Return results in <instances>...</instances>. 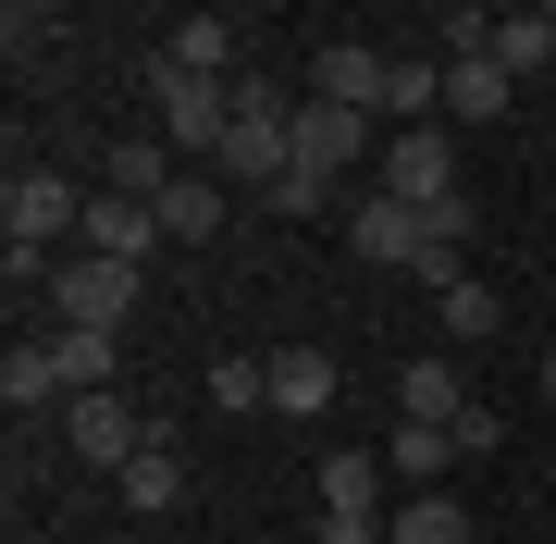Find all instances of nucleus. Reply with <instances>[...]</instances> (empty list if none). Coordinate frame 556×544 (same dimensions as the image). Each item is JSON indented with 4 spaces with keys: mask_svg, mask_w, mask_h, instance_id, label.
I'll use <instances>...</instances> for the list:
<instances>
[{
    "mask_svg": "<svg viewBox=\"0 0 556 544\" xmlns=\"http://www.w3.org/2000/svg\"><path fill=\"white\" fill-rule=\"evenodd\" d=\"M149 124L174 137V162H223V124H236V87H211V75H186V62H161L149 50Z\"/></svg>",
    "mask_w": 556,
    "mask_h": 544,
    "instance_id": "obj_1",
    "label": "nucleus"
},
{
    "mask_svg": "<svg viewBox=\"0 0 556 544\" xmlns=\"http://www.w3.org/2000/svg\"><path fill=\"white\" fill-rule=\"evenodd\" d=\"M62 445H75V458L87 470H137L149 458V445H161V421H137V396H124V383H112V396H75V408H62V421H50Z\"/></svg>",
    "mask_w": 556,
    "mask_h": 544,
    "instance_id": "obj_2",
    "label": "nucleus"
},
{
    "mask_svg": "<svg viewBox=\"0 0 556 544\" xmlns=\"http://www.w3.org/2000/svg\"><path fill=\"white\" fill-rule=\"evenodd\" d=\"M124 309H137V273H124V261H87V248H75V261L50 273V322H75V334H112Z\"/></svg>",
    "mask_w": 556,
    "mask_h": 544,
    "instance_id": "obj_3",
    "label": "nucleus"
},
{
    "mask_svg": "<svg viewBox=\"0 0 556 544\" xmlns=\"http://www.w3.org/2000/svg\"><path fill=\"white\" fill-rule=\"evenodd\" d=\"M358 162H383V124H371V112H334V100H309V112H298V174L346 186Z\"/></svg>",
    "mask_w": 556,
    "mask_h": 544,
    "instance_id": "obj_4",
    "label": "nucleus"
},
{
    "mask_svg": "<svg viewBox=\"0 0 556 544\" xmlns=\"http://www.w3.org/2000/svg\"><path fill=\"white\" fill-rule=\"evenodd\" d=\"M383 199H408V211H433V199H457V137L445 124H420V137H383Z\"/></svg>",
    "mask_w": 556,
    "mask_h": 544,
    "instance_id": "obj_5",
    "label": "nucleus"
},
{
    "mask_svg": "<svg viewBox=\"0 0 556 544\" xmlns=\"http://www.w3.org/2000/svg\"><path fill=\"white\" fill-rule=\"evenodd\" d=\"M420 236H433V223H420L408 199H383V186H358V199H346V248H358V261L420 273Z\"/></svg>",
    "mask_w": 556,
    "mask_h": 544,
    "instance_id": "obj_6",
    "label": "nucleus"
},
{
    "mask_svg": "<svg viewBox=\"0 0 556 544\" xmlns=\"http://www.w3.org/2000/svg\"><path fill=\"white\" fill-rule=\"evenodd\" d=\"M75 248H87V261H124V273H149V248H161V211H149V199H112V186H100V199H87V223H75Z\"/></svg>",
    "mask_w": 556,
    "mask_h": 544,
    "instance_id": "obj_7",
    "label": "nucleus"
},
{
    "mask_svg": "<svg viewBox=\"0 0 556 544\" xmlns=\"http://www.w3.org/2000/svg\"><path fill=\"white\" fill-rule=\"evenodd\" d=\"M174 174H199V162H174V137H161V124H124L112 137V199H174Z\"/></svg>",
    "mask_w": 556,
    "mask_h": 544,
    "instance_id": "obj_8",
    "label": "nucleus"
},
{
    "mask_svg": "<svg viewBox=\"0 0 556 544\" xmlns=\"http://www.w3.org/2000/svg\"><path fill=\"white\" fill-rule=\"evenodd\" d=\"M0 396H13V421H62V408H75V383H62L50 334H25L13 359H0Z\"/></svg>",
    "mask_w": 556,
    "mask_h": 544,
    "instance_id": "obj_9",
    "label": "nucleus"
},
{
    "mask_svg": "<svg viewBox=\"0 0 556 544\" xmlns=\"http://www.w3.org/2000/svg\"><path fill=\"white\" fill-rule=\"evenodd\" d=\"M470 408H482V396H470L457 359H408V371H396V421H445V433H457Z\"/></svg>",
    "mask_w": 556,
    "mask_h": 544,
    "instance_id": "obj_10",
    "label": "nucleus"
},
{
    "mask_svg": "<svg viewBox=\"0 0 556 544\" xmlns=\"http://www.w3.org/2000/svg\"><path fill=\"white\" fill-rule=\"evenodd\" d=\"M161 62H186V75H211V87H236V13H174Z\"/></svg>",
    "mask_w": 556,
    "mask_h": 544,
    "instance_id": "obj_11",
    "label": "nucleus"
},
{
    "mask_svg": "<svg viewBox=\"0 0 556 544\" xmlns=\"http://www.w3.org/2000/svg\"><path fill=\"white\" fill-rule=\"evenodd\" d=\"M321 100L383 124V50H371V38H334V50H321Z\"/></svg>",
    "mask_w": 556,
    "mask_h": 544,
    "instance_id": "obj_12",
    "label": "nucleus"
},
{
    "mask_svg": "<svg viewBox=\"0 0 556 544\" xmlns=\"http://www.w3.org/2000/svg\"><path fill=\"white\" fill-rule=\"evenodd\" d=\"M273 408L285 421H321V408H334V359H321V346H273Z\"/></svg>",
    "mask_w": 556,
    "mask_h": 544,
    "instance_id": "obj_13",
    "label": "nucleus"
},
{
    "mask_svg": "<svg viewBox=\"0 0 556 544\" xmlns=\"http://www.w3.org/2000/svg\"><path fill=\"white\" fill-rule=\"evenodd\" d=\"M174 507H186V458H174V433H161L149 458L124 470V520H174Z\"/></svg>",
    "mask_w": 556,
    "mask_h": 544,
    "instance_id": "obj_14",
    "label": "nucleus"
},
{
    "mask_svg": "<svg viewBox=\"0 0 556 544\" xmlns=\"http://www.w3.org/2000/svg\"><path fill=\"white\" fill-rule=\"evenodd\" d=\"M321 507H334V520H371L383 507V458L371 445H334V458H321Z\"/></svg>",
    "mask_w": 556,
    "mask_h": 544,
    "instance_id": "obj_15",
    "label": "nucleus"
},
{
    "mask_svg": "<svg viewBox=\"0 0 556 544\" xmlns=\"http://www.w3.org/2000/svg\"><path fill=\"white\" fill-rule=\"evenodd\" d=\"M445 458H457V433H445V421H396V445H383V470H396L408 495H433V483H445Z\"/></svg>",
    "mask_w": 556,
    "mask_h": 544,
    "instance_id": "obj_16",
    "label": "nucleus"
},
{
    "mask_svg": "<svg viewBox=\"0 0 556 544\" xmlns=\"http://www.w3.org/2000/svg\"><path fill=\"white\" fill-rule=\"evenodd\" d=\"M556 62V13H495V75L519 87V75H544Z\"/></svg>",
    "mask_w": 556,
    "mask_h": 544,
    "instance_id": "obj_17",
    "label": "nucleus"
},
{
    "mask_svg": "<svg viewBox=\"0 0 556 544\" xmlns=\"http://www.w3.org/2000/svg\"><path fill=\"white\" fill-rule=\"evenodd\" d=\"M507 100H519V87L495 75V50H482V62H445V112H457V124H495Z\"/></svg>",
    "mask_w": 556,
    "mask_h": 544,
    "instance_id": "obj_18",
    "label": "nucleus"
},
{
    "mask_svg": "<svg viewBox=\"0 0 556 544\" xmlns=\"http://www.w3.org/2000/svg\"><path fill=\"white\" fill-rule=\"evenodd\" d=\"M433 322H445V346H482V334L507 322V309H495V284H482V273H457L445 298H433Z\"/></svg>",
    "mask_w": 556,
    "mask_h": 544,
    "instance_id": "obj_19",
    "label": "nucleus"
},
{
    "mask_svg": "<svg viewBox=\"0 0 556 544\" xmlns=\"http://www.w3.org/2000/svg\"><path fill=\"white\" fill-rule=\"evenodd\" d=\"M161 236H223V174H174V199H161Z\"/></svg>",
    "mask_w": 556,
    "mask_h": 544,
    "instance_id": "obj_20",
    "label": "nucleus"
},
{
    "mask_svg": "<svg viewBox=\"0 0 556 544\" xmlns=\"http://www.w3.org/2000/svg\"><path fill=\"white\" fill-rule=\"evenodd\" d=\"M383 544H470V507L457 495H408L396 520H383Z\"/></svg>",
    "mask_w": 556,
    "mask_h": 544,
    "instance_id": "obj_21",
    "label": "nucleus"
},
{
    "mask_svg": "<svg viewBox=\"0 0 556 544\" xmlns=\"http://www.w3.org/2000/svg\"><path fill=\"white\" fill-rule=\"evenodd\" d=\"M50 359L75 396H112V334H75V322H50Z\"/></svg>",
    "mask_w": 556,
    "mask_h": 544,
    "instance_id": "obj_22",
    "label": "nucleus"
},
{
    "mask_svg": "<svg viewBox=\"0 0 556 544\" xmlns=\"http://www.w3.org/2000/svg\"><path fill=\"white\" fill-rule=\"evenodd\" d=\"M211 408H223V421L273 408V359H211Z\"/></svg>",
    "mask_w": 556,
    "mask_h": 544,
    "instance_id": "obj_23",
    "label": "nucleus"
},
{
    "mask_svg": "<svg viewBox=\"0 0 556 544\" xmlns=\"http://www.w3.org/2000/svg\"><path fill=\"white\" fill-rule=\"evenodd\" d=\"M62 38V13H50V0H13V13H0V50H13V62H38Z\"/></svg>",
    "mask_w": 556,
    "mask_h": 544,
    "instance_id": "obj_24",
    "label": "nucleus"
},
{
    "mask_svg": "<svg viewBox=\"0 0 556 544\" xmlns=\"http://www.w3.org/2000/svg\"><path fill=\"white\" fill-rule=\"evenodd\" d=\"M544 396H556V346H544Z\"/></svg>",
    "mask_w": 556,
    "mask_h": 544,
    "instance_id": "obj_25",
    "label": "nucleus"
}]
</instances>
